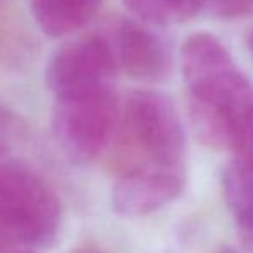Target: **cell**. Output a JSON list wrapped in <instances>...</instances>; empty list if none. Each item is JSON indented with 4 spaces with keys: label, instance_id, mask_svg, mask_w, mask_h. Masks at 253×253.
Listing matches in <instances>:
<instances>
[{
    "label": "cell",
    "instance_id": "5bb4252c",
    "mask_svg": "<svg viewBox=\"0 0 253 253\" xmlns=\"http://www.w3.org/2000/svg\"><path fill=\"white\" fill-rule=\"evenodd\" d=\"M19 253H35V252H19Z\"/></svg>",
    "mask_w": 253,
    "mask_h": 253
},
{
    "label": "cell",
    "instance_id": "30bf717a",
    "mask_svg": "<svg viewBox=\"0 0 253 253\" xmlns=\"http://www.w3.org/2000/svg\"><path fill=\"white\" fill-rule=\"evenodd\" d=\"M213 12L224 19L253 16V0H210Z\"/></svg>",
    "mask_w": 253,
    "mask_h": 253
},
{
    "label": "cell",
    "instance_id": "7c38bea8",
    "mask_svg": "<svg viewBox=\"0 0 253 253\" xmlns=\"http://www.w3.org/2000/svg\"><path fill=\"white\" fill-rule=\"evenodd\" d=\"M248 48H250V53L253 55V31L250 33V37H248Z\"/></svg>",
    "mask_w": 253,
    "mask_h": 253
},
{
    "label": "cell",
    "instance_id": "6da1fadb",
    "mask_svg": "<svg viewBox=\"0 0 253 253\" xmlns=\"http://www.w3.org/2000/svg\"><path fill=\"white\" fill-rule=\"evenodd\" d=\"M62 227V205L50 184L21 162L0 164V238L30 248L50 247Z\"/></svg>",
    "mask_w": 253,
    "mask_h": 253
},
{
    "label": "cell",
    "instance_id": "277c9868",
    "mask_svg": "<svg viewBox=\"0 0 253 253\" xmlns=\"http://www.w3.org/2000/svg\"><path fill=\"white\" fill-rule=\"evenodd\" d=\"M119 64L110 38L84 35L60 45L48 59L45 81L55 98L112 88Z\"/></svg>",
    "mask_w": 253,
    "mask_h": 253
},
{
    "label": "cell",
    "instance_id": "ba28073f",
    "mask_svg": "<svg viewBox=\"0 0 253 253\" xmlns=\"http://www.w3.org/2000/svg\"><path fill=\"white\" fill-rule=\"evenodd\" d=\"M222 186L236 222L253 233V159L233 160L224 170Z\"/></svg>",
    "mask_w": 253,
    "mask_h": 253
},
{
    "label": "cell",
    "instance_id": "52a82bcc",
    "mask_svg": "<svg viewBox=\"0 0 253 253\" xmlns=\"http://www.w3.org/2000/svg\"><path fill=\"white\" fill-rule=\"evenodd\" d=\"M102 0H30L31 16L47 37L76 33L98 12Z\"/></svg>",
    "mask_w": 253,
    "mask_h": 253
},
{
    "label": "cell",
    "instance_id": "4fadbf2b",
    "mask_svg": "<svg viewBox=\"0 0 253 253\" xmlns=\"http://www.w3.org/2000/svg\"><path fill=\"white\" fill-rule=\"evenodd\" d=\"M5 245H7V243H5V241H3V240H2V238H0V250H2V248H3V247H5Z\"/></svg>",
    "mask_w": 253,
    "mask_h": 253
},
{
    "label": "cell",
    "instance_id": "7a4b0ae2",
    "mask_svg": "<svg viewBox=\"0 0 253 253\" xmlns=\"http://www.w3.org/2000/svg\"><path fill=\"white\" fill-rule=\"evenodd\" d=\"M121 107L114 88L55 98L52 129L64 155L78 166L97 160L121 124Z\"/></svg>",
    "mask_w": 253,
    "mask_h": 253
},
{
    "label": "cell",
    "instance_id": "8fae6325",
    "mask_svg": "<svg viewBox=\"0 0 253 253\" xmlns=\"http://www.w3.org/2000/svg\"><path fill=\"white\" fill-rule=\"evenodd\" d=\"M71 253H107L103 250H98V248H93V247H81L78 250H73Z\"/></svg>",
    "mask_w": 253,
    "mask_h": 253
},
{
    "label": "cell",
    "instance_id": "8992f818",
    "mask_svg": "<svg viewBox=\"0 0 253 253\" xmlns=\"http://www.w3.org/2000/svg\"><path fill=\"white\" fill-rule=\"evenodd\" d=\"M184 181L176 169L133 170L112 188V209L123 217H143L174 202Z\"/></svg>",
    "mask_w": 253,
    "mask_h": 253
},
{
    "label": "cell",
    "instance_id": "3957f363",
    "mask_svg": "<svg viewBox=\"0 0 253 253\" xmlns=\"http://www.w3.org/2000/svg\"><path fill=\"white\" fill-rule=\"evenodd\" d=\"M121 123L127 136L159 169L179 167L186 140L170 98L148 90L131 91L121 107Z\"/></svg>",
    "mask_w": 253,
    "mask_h": 253
},
{
    "label": "cell",
    "instance_id": "5b68a950",
    "mask_svg": "<svg viewBox=\"0 0 253 253\" xmlns=\"http://www.w3.org/2000/svg\"><path fill=\"white\" fill-rule=\"evenodd\" d=\"M117 64L131 78L141 81H162L169 76L172 59L166 42L136 19H124L110 38Z\"/></svg>",
    "mask_w": 253,
    "mask_h": 253
},
{
    "label": "cell",
    "instance_id": "9c48e42d",
    "mask_svg": "<svg viewBox=\"0 0 253 253\" xmlns=\"http://www.w3.org/2000/svg\"><path fill=\"white\" fill-rule=\"evenodd\" d=\"M207 0H123L124 7L145 24H179L200 14Z\"/></svg>",
    "mask_w": 253,
    "mask_h": 253
},
{
    "label": "cell",
    "instance_id": "9a60e30c",
    "mask_svg": "<svg viewBox=\"0 0 253 253\" xmlns=\"http://www.w3.org/2000/svg\"><path fill=\"white\" fill-rule=\"evenodd\" d=\"M0 2H2V0H0Z\"/></svg>",
    "mask_w": 253,
    "mask_h": 253
}]
</instances>
